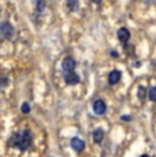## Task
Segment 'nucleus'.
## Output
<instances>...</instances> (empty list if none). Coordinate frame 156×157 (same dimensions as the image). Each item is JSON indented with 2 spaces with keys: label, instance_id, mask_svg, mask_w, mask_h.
<instances>
[{
  "label": "nucleus",
  "instance_id": "f257e3e1",
  "mask_svg": "<svg viewBox=\"0 0 156 157\" xmlns=\"http://www.w3.org/2000/svg\"><path fill=\"white\" fill-rule=\"evenodd\" d=\"M32 145H33V132L29 128L13 132L10 140H8V146L17 147L21 152H26L28 149L32 147Z\"/></svg>",
  "mask_w": 156,
  "mask_h": 157
},
{
  "label": "nucleus",
  "instance_id": "f03ea898",
  "mask_svg": "<svg viewBox=\"0 0 156 157\" xmlns=\"http://www.w3.org/2000/svg\"><path fill=\"white\" fill-rule=\"evenodd\" d=\"M0 30H2L0 41L2 40H10V38L13 37V34H14V29H13V26H11L10 23H3Z\"/></svg>",
  "mask_w": 156,
  "mask_h": 157
},
{
  "label": "nucleus",
  "instance_id": "7ed1b4c3",
  "mask_svg": "<svg viewBox=\"0 0 156 157\" xmlns=\"http://www.w3.org/2000/svg\"><path fill=\"white\" fill-rule=\"evenodd\" d=\"M76 66H77L76 60H74L73 57L67 56V57H64V59H63V62H62V70L64 71V72L74 71V68H76Z\"/></svg>",
  "mask_w": 156,
  "mask_h": 157
},
{
  "label": "nucleus",
  "instance_id": "20e7f679",
  "mask_svg": "<svg viewBox=\"0 0 156 157\" xmlns=\"http://www.w3.org/2000/svg\"><path fill=\"white\" fill-rule=\"evenodd\" d=\"M106 111H107V104L104 102V100L97 98V100L93 102V112L96 115H104Z\"/></svg>",
  "mask_w": 156,
  "mask_h": 157
},
{
  "label": "nucleus",
  "instance_id": "39448f33",
  "mask_svg": "<svg viewBox=\"0 0 156 157\" xmlns=\"http://www.w3.org/2000/svg\"><path fill=\"white\" fill-rule=\"evenodd\" d=\"M80 81H81V78H80V75H78L77 72H74V71L66 72V75H64V82L67 83V85H70V86L77 85Z\"/></svg>",
  "mask_w": 156,
  "mask_h": 157
},
{
  "label": "nucleus",
  "instance_id": "423d86ee",
  "mask_svg": "<svg viewBox=\"0 0 156 157\" xmlns=\"http://www.w3.org/2000/svg\"><path fill=\"white\" fill-rule=\"evenodd\" d=\"M116 36H118V40L121 41L122 44L126 45L127 44V41H129V38H130V32H129L126 28H121L118 30V34Z\"/></svg>",
  "mask_w": 156,
  "mask_h": 157
},
{
  "label": "nucleus",
  "instance_id": "0eeeda50",
  "mask_svg": "<svg viewBox=\"0 0 156 157\" xmlns=\"http://www.w3.org/2000/svg\"><path fill=\"white\" fill-rule=\"evenodd\" d=\"M71 147H73L74 150H76V152H82L84 149H85V142H84L82 140H81V138H78V137H76V138H73V140H71Z\"/></svg>",
  "mask_w": 156,
  "mask_h": 157
},
{
  "label": "nucleus",
  "instance_id": "6e6552de",
  "mask_svg": "<svg viewBox=\"0 0 156 157\" xmlns=\"http://www.w3.org/2000/svg\"><path fill=\"white\" fill-rule=\"evenodd\" d=\"M121 78H122V72L121 71H118V70L111 71L108 74V83L110 85H116V83L121 81Z\"/></svg>",
  "mask_w": 156,
  "mask_h": 157
},
{
  "label": "nucleus",
  "instance_id": "1a4fd4ad",
  "mask_svg": "<svg viewBox=\"0 0 156 157\" xmlns=\"http://www.w3.org/2000/svg\"><path fill=\"white\" fill-rule=\"evenodd\" d=\"M103 138H104V131L101 128H97V130H95L93 131V140H95V142L96 144H100L101 141H103Z\"/></svg>",
  "mask_w": 156,
  "mask_h": 157
},
{
  "label": "nucleus",
  "instance_id": "9d476101",
  "mask_svg": "<svg viewBox=\"0 0 156 157\" xmlns=\"http://www.w3.org/2000/svg\"><path fill=\"white\" fill-rule=\"evenodd\" d=\"M66 6H67V8L70 11H76V10H78V0H67L66 2Z\"/></svg>",
  "mask_w": 156,
  "mask_h": 157
},
{
  "label": "nucleus",
  "instance_id": "9b49d317",
  "mask_svg": "<svg viewBox=\"0 0 156 157\" xmlns=\"http://www.w3.org/2000/svg\"><path fill=\"white\" fill-rule=\"evenodd\" d=\"M137 96H138V98L141 101L145 100V97L148 96V94H146V87L145 86H140L138 90H137Z\"/></svg>",
  "mask_w": 156,
  "mask_h": 157
},
{
  "label": "nucleus",
  "instance_id": "f8f14e48",
  "mask_svg": "<svg viewBox=\"0 0 156 157\" xmlns=\"http://www.w3.org/2000/svg\"><path fill=\"white\" fill-rule=\"evenodd\" d=\"M148 98L152 102H156V86L151 87V89L148 90Z\"/></svg>",
  "mask_w": 156,
  "mask_h": 157
},
{
  "label": "nucleus",
  "instance_id": "ddd939ff",
  "mask_svg": "<svg viewBox=\"0 0 156 157\" xmlns=\"http://www.w3.org/2000/svg\"><path fill=\"white\" fill-rule=\"evenodd\" d=\"M21 111H22V113L28 115L29 112H30V105H29L28 102H23V104L21 105Z\"/></svg>",
  "mask_w": 156,
  "mask_h": 157
},
{
  "label": "nucleus",
  "instance_id": "4468645a",
  "mask_svg": "<svg viewBox=\"0 0 156 157\" xmlns=\"http://www.w3.org/2000/svg\"><path fill=\"white\" fill-rule=\"evenodd\" d=\"M122 120H125V122H129V120H130V116H129V115H125V116H122Z\"/></svg>",
  "mask_w": 156,
  "mask_h": 157
},
{
  "label": "nucleus",
  "instance_id": "2eb2a0df",
  "mask_svg": "<svg viewBox=\"0 0 156 157\" xmlns=\"http://www.w3.org/2000/svg\"><path fill=\"white\" fill-rule=\"evenodd\" d=\"M111 53H112V56H114V57H116V56H118V53H116V51H112V52H111Z\"/></svg>",
  "mask_w": 156,
  "mask_h": 157
},
{
  "label": "nucleus",
  "instance_id": "dca6fc26",
  "mask_svg": "<svg viewBox=\"0 0 156 157\" xmlns=\"http://www.w3.org/2000/svg\"><path fill=\"white\" fill-rule=\"evenodd\" d=\"M93 2H95V3H100L101 0H93Z\"/></svg>",
  "mask_w": 156,
  "mask_h": 157
},
{
  "label": "nucleus",
  "instance_id": "f3484780",
  "mask_svg": "<svg viewBox=\"0 0 156 157\" xmlns=\"http://www.w3.org/2000/svg\"><path fill=\"white\" fill-rule=\"evenodd\" d=\"M141 157H149L148 155H142V156H141Z\"/></svg>",
  "mask_w": 156,
  "mask_h": 157
},
{
  "label": "nucleus",
  "instance_id": "a211bd4d",
  "mask_svg": "<svg viewBox=\"0 0 156 157\" xmlns=\"http://www.w3.org/2000/svg\"><path fill=\"white\" fill-rule=\"evenodd\" d=\"M146 2H148V3H152V2H154V0H146Z\"/></svg>",
  "mask_w": 156,
  "mask_h": 157
}]
</instances>
